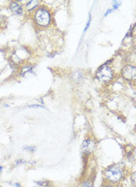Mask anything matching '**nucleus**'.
<instances>
[{
	"label": "nucleus",
	"instance_id": "f03ea898",
	"mask_svg": "<svg viewBox=\"0 0 136 187\" xmlns=\"http://www.w3.org/2000/svg\"><path fill=\"white\" fill-rule=\"evenodd\" d=\"M35 19L36 23L40 26H47L50 23V15L48 11L45 9H39L36 11Z\"/></svg>",
	"mask_w": 136,
	"mask_h": 187
},
{
	"label": "nucleus",
	"instance_id": "6ab92c4d",
	"mask_svg": "<svg viewBox=\"0 0 136 187\" xmlns=\"http://www.w3.org/2000/svg\"><path fill=\"white\" fill-rule=\"evenodd\" d=\"M2 169H3V168H2V166H0V172H1V171H2Z\"/></svg>",
	"mask_w": 136,
	"mask_h": 187
},
{
	"label": "nucleus",
	"instance_id": "20e7f679",
	"mask_svg": "<svg viewBox=\"0 0 136 187\" xmlns=\"http://www.w3.org/2000/svg\"><path fill=\"white\" fill-rule=\"evenodd\" d=\"M121 75L125 79L133 81L136 80V68L130 65H127L123 68Z\"/></svg>",
	"mask_w": 136,
	"mask_h": 187
},
{
	"label": "nucleus",
	"instance_id": "423d86ee",
	"mask_svg": "<svg viewBox=\"0 0 136 187\" xmlns=\"http://www.w3.org/2000/svg\"><path fill=\"white\" fill-rule=\"evenodd\" d=\"M10 10L16 15H18V16H22L23 14V11L22 8L19 5V4L16 3V2H11L10 5Z\"/></svg>",
	"mask_w": 136,
	"mask_h": 187
},
{
	"label": "nucleus",
	"instance_id": "dca6fc26",
	"mask_svg": "<svg viewBox=\"0 0 136 187\" xmlns=\"http://www.w3.org/2000/svg\"><path fill=\"white\" fill-rule=\"evenodd\" d=\"M112 9H110V10H108V11H107V13H106V14H104V16H107V15H108V14H110V13H111V12H112Z\"/></svg>",
	"mask_w": 136,
	"mask_h": 187
},
{
	"label": "nucleus",
	"instance_id": "2eb2a0df",
	"mask_svg": "<svg viewBox=\"0 0 136 187\" xmlns=\"http://www.w3.org/2000/svg\"><path fill=\"white\" fill-rule=\"evenodd\" d=\"M115 3H116V4H114L113 8L114 9H116H116H117L118 7V6L120 5V4H117V2H115Z\"/></svg>",
	"mask_w": 136,
	"mask_h": 187
},
{
	"label": "nucleus",
	"instance_id": "4468645a",
	"mask_svg": "<svg viewBox=\"0 0 136 187\" xmlns=\"http://www.w3.org/2000/svg\"><path fill=\"white\" fill-rule=\"evenodd\" d=\"M23 162H24V161H23V160H21V159L17 160V161H16V165L21 164V163H23Z\"/></svg>",
	"mask_w": 136,
	"mask_h": 187
},
{
	"label": "nucleus",
	"instance_id": "ddd939ff",
	"mask_svg": "<svg viewBox=\"0 0 136 187\" xmlns=\"http://www.w3.org/2000/svg\"><path fill=\"white\" fill-rule=\"evenodd\" d=\"M90 20H91V17H89V20H88V22H87V26H86V28H85V30H84V32H85L88 29V28H89V26H90Z\"/></svg>",
	"mask_w": 136,
	"mask_h": 187
},
{
	"label": "nucleus",
	"instance_id": "6e6552de",
	"mask_svg": "<svg viewBox=\"0 0 136 187\" xmlns=\"http://www.w3.org/2000/svg\"><path fill=\"white\" fill-rule=\"evenodd\" d=\"M72 78H73V79H74V81L76 82H79L82 80L83 75L82 73H80V72H76V73H73Z\"/></svg>",
	"mask_w": 136,
	"mask_h": 187
},
{
	"label": "nucleus",
	"instance_id": "aec40b11",
	"mask_svg": "<svg viewBox=\"0 0 136 187\" xmlns=\"http://www.w3.org/2000/svg\"><path fill=\"white\" fill-rule=\"evenodd\" d=\"M105 187H112V186H105Z\"/></svg>",
	"mask_w": 136,
	"mask_h": 187
},
{
	"label": "nucleus",
	"instance_id": "9b49d317",
	"mask_svg": "<svg viewBox=\"0 0 136 187\" xmlns=\"http://www.w3.org/2000/svg\"><path fill=\"white\" fill-rule=\"evenodd\" d=\"M24 149H25V150H28V151H30V152H34L35 150H36V148L34 147V146H24V148H23Z\"/></svg>",
	"mask_w": 136,
	"mask_h": 187
},
{
	"label": "nucleus",
	"instance_id": "9d476101",
	"mask_svg": "<svg viewBox=\"0 0 136 187\" xmlns=\"http://www.w3.org/2000/svg\"><path fill=\"white\" fill-rule=\"evenodd\" d=\"M131 180H132V183H133V186H135L136 187V171L135 172V173H133V175H132Z\"/></svg>",
	"mask_w": 136,
	"mask_h": 187
},
{
	"label": "nucleus",
	"instance_id": "1a4fd4ad",
	"mask_svg": "<svg viewBox=\"0 0 136 187\" xmlns=\"http://www.w3.org/2000/svg\"><path fill=\"white\" fill-rule=\"evenodd\" d=\"M36 183L39 187H50L49 186V183L47 181H38L36 182Z\"/></svg>",
	"mask_w": 136,
	"mask_h": 187
},
{
	"label": "nucleus",
	"instance_id": "39448f33",
	"mask_svg": "<svg viewBox=\"0 0 136 187\" xmlns=\"http://www.w3.org/2000/svg\"><path fill=\"white\" fill-rule=\"evenodd\" d=\"M94 147H95V144L93 142L92 140H85L84 142L82 143V145H81V150L85 154H89V153H91L92 152L94 149Z\"/></svg>",
	"mask_w": 136,
	"mask_h": 187
},
{
	"label": "nucleus",
	"instance_id": "f257e3e1",
	"mask_svg": "<svg viewBox=\"0 0 136 187\" xmlns=\"http://www.w3.org/2000/svg\"><path fill=\"white\" fill-rule=\"evenodd\" d=\"M122 169L118 166H112L105 171V176L111 182H117L122 178Z\"/></svg>",
	"mask_w": 136,
	"mask_h": 187
},
{
	"label": "nucleus",
	"instance_id": "f3484780",
	"mask_svg": "<svg viewBox=\"0 0 136 187\" xmlns=\"http://www.w3.org/2000/svg\"><path fill=\"white\" fill-rule=\"evenodd\" d=\"M15 187H21V185L19 184H18V183H16Z\"/></svg>",
	"mask_w": 136,
	"mask_h": 187
},
{
	"label": "nucleus",
	"instance_id": "a211bd4d",
	"mask_svg": "<svg viewBox=\"0 0 136 187\" xmlns=\"http://www.w3.org/2000/svg\"><path fill=\"white\" fill-rule=\"evenodd\" d=\"M134 46L135 47H136V36L134 38Z\"/></svg>",
	"mask_w": 136,
	"mask_h": 187
},
{
	"label": "nucleus",
	"instance_id": "0eeeda50",
	"mask_svg": "<svg viewBox=\"0 0 136 187\" xmlns=\"http://www.w3.org/2000/svg\"><path fill=\"white\" fill-rule=\"evenodd\" d=\"M39 1H36V0H33V1H30L27 3L26 5V8L28 9V11H32L36 7L39 5Z\"/></svg>",
	"mask_w": 136,
	"mask_h": 187
},
{
	"label": "nucleus",
	"instance_id": "f8f14e48",
	"mask_svg": "<svg viewBox=\"0 0 136 187\" xmlns=\"http://www.w3.org/2000/svg\"><path fill=\"white\" fill-rule=\"evenodd\" d=\"M81 187H93V186L90 182L87 181V182H85V183L82 184Z\"/></svg>",
	"mask_w": 136,
	"mask_h": 187
},
{
	"label": "nucleus",
	"instance_id": "7ed1b4c3",
	"mask_svg": "<svg viewBox=\"0 0 136 187\" xmlns=\"http://www.w3.org/2000/svg\"><path fill=\"white\" fill-rule=\"evenodd\" d=\"M112 76L113 73L111 69L106 65L101 67L96 73V77L98 79L104 83L110 82L112 78Z\"/></svg>",
	"mask_w": 136,
	"mask_h": 187
}]
</instances>
